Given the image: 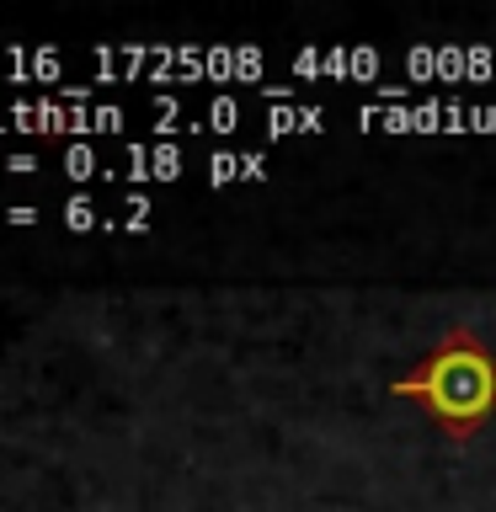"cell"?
<instances>
[{
  "label": "cell",
  "mask_w": 496,
  "mask_h": 512,
  "mask_svg": "<svg viewBox=\"0 0 496 512\" xmlns=\"http://www.w3.org/2000/svg\"><path fill=\"white\" fill-rule=\"evenodd\" d=\"M395 400H416L448 443H470L496 416V352L470 326H448L406 374L390 384Z\"/></svg>",
  "instance_id": "obj_1"
}]
</instances>
